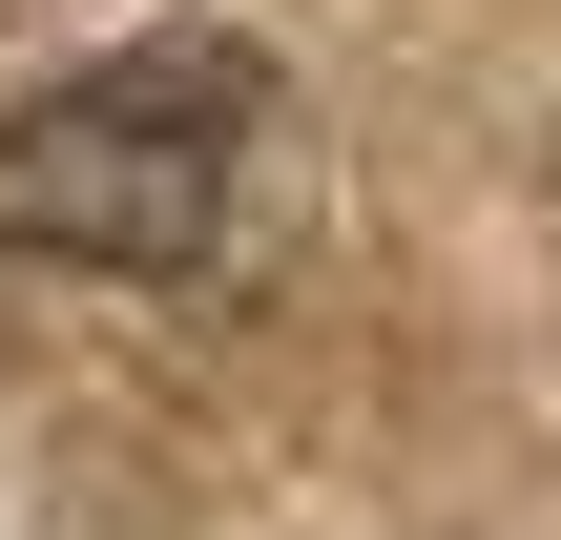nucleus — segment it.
Masks as SVG:
<instances>
[{
  "instance_id": "obj_1",
  "label": "nucleus",
  "mask_w": 561,
  "mask_h": 540,
  "mask_svg": "<svg viewBox=\"0 0 561 540\" xmlns=\"http://www.w3.org/2000/svg\"><path fill=\"white\" fill-rule=\"evenodd\" d=\"M291 166V83L271 42H104L42 104H0V250L21 271H229V229Z\"/></svg>"
}]
</instances>
